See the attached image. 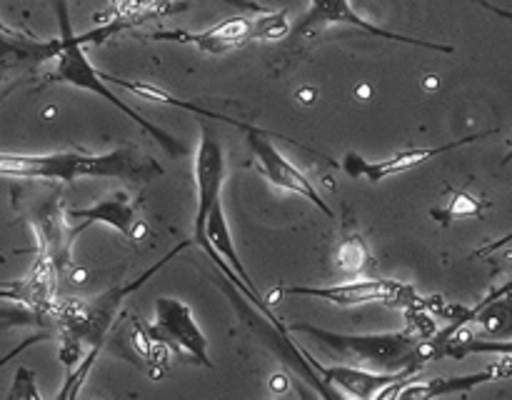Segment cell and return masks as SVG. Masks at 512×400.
Listing matches in <instances>:
<instances>
[{
  "mask_svg": "<svg viewBox=\"0 0 512 400\" xmlns=\"http://www.w3.org/2000/svg\"><path fill=\"white\" fill-rule=\"evenodd\" d=\"M0 173L5 178L28 180H58L73 183L78 178H120L133 183H150L163 175L158 160L143 150L125 145L110 153H83V150H60V153H3Z\"/></svg>",
  "mask_w": 512,
  "mask_h": 400,
  "instance_id": "1",
  "label": "cell"
},
{
  "mask_svg": "<svg viewBox=\"0 0 512 400\" xmlns=\"http://www.w3.org/2000/svg\"><path fill=\"white\" fill-rule=\"evenodd\" d=\"M55 8H58V20H60V38L53 40V43H45L43 48H40V55H53L55 58L53 80H58V83H65V85H73V88H80V90H90V93L108 100L115 110H120L125 118H130L135 125H140V128H143L155 143H160V148H163L168 155H173V158H180V155L188 153L185 143H180L175 135H170L168 130L155 125L153 120L143 118V115H140L138 110L130 108V105H125L123 100H120V95H115L113 90L105 85L103 73L95 70V65L90 63L88 55H85V48H83L85 40L95 38V35H103L105 38V35H110L113 30H118V25H110V28L98 30V33L75 35L73 28H70V15H68V5H65V0H58Z\"/></svg>",
  "mask_w": 512,
  "mask_h": 400,
  "instance_id": "2",
  "label": "cell"
},
{
  "mask_svg": "<svg viewBox=\"0 0 512 400\" xmlns=\"http://www.w3.org/2000/svg\"><path fill=\"white\" fill-rule=\"evenodd\" d=\"M290 333L310 335L325 345L333 353L343 358L363 360L378 370H403V368H423L425 360V340L405 325L403 330H390V333H335V330L320 328L313 323H288Z\"/></svg>",
  "mask_w": 512,
  "mask_h": 400,
  "instance_id": "3",
  "label": "cell"
},
{
  "mask_svg": "<svg viewBox=\"0 0 512 400\" xmlns=\"http://www.w3.org/2000/svg\"><path fill=\"white\" fill-rule=\"evenodd\" d=\"M188 245H190L188 240H185V243H180L178 248L170 250V253L165 255V258H160L158 263L153 265V268L145 270V273L140 275V278H135L133 283L113 285V288H110V290L100 293L98 298L85 300V320H88V338H85V343L90 345V350H88V355H85V358L80 360L78 368H75L73 373L68 375V380H65L63 390H60V393H58V400L60 398H75V395H78L80 385H83V380L88 378L90 368H93L95 358H98L100 348H103L105 338H108L110 328H113L115 318H118V310H120V305H123V300L128 298L130 293H135V290H138V288H143V285L148 283V280L153 278V275L158 273L160 268H165V265H168L170 260L175 258V255L183 253V250L188 248Z\"/></svg>",
  "mask_w": 512,
  "mask_h": 400,
  "instance_id": "4",
  "label": "cell"
},
{
  "mask_svg": "<svg viewBox=\"0 0 512 400\" xmlns=\"http://www.w3.org/2000/svg\"><path fill=\"white\" fill-rule=\"evenodd\" d=\"M280 295H300V298H315L328 300V303L340 305V308H353V305H368V303H383L390 308H415V305H425L428 308V298L418 293L410 283L395 278H355L345 280V283L335 285H288L280 290Z\"/></svg>",
  "mask_w": 512,
  "mask_h": 400,
  "instance_id": "5",
  "label": "cell"
},
{
  "mask_svg": "<svg viewBox=\"0 0 512 400\" xmlns=\"http://www.w3.org/2000/svg\"><path fill=\"white\" fill-rule=\"evenodd\" d=\"M330 25H350V28L363 30V33L375 35V38L393 40V43H405V45H413V48H428V50H435V53H455L453 45L410 38V35L393 33V30L370 23V20H365L363 15L353 8L350 0H310L303 18H300L298 23L293 25V30H290V40H303L308 38V35L318 33V30L330 28Z\"/></svg>",
  "mask_w": 512,
  "mask_h": 400,
  "instance_id": "6",
  "label": "cell"
},
{
  "mask_svg": "<svg viewBox=\"0 0 512 400\" xmlns=\"http://www.w3.org/2000/svg\"><path fill=\"white\" fill-rule=\"evenodd\" d=\"M498 130H485V133L468 135V138L450 140V143L433 145V148H405L398 150V153L388 155V158L380 160H368L360 153H345V158L340 160V168H343L345 175H350L353 180H368V183H383L385 178H393V175L408 173V170L420 168V165L430 163V160L440 158L445 153H453V150L465 148V145H473L478 140L490 138Z\"/></svg>",
  "mask_w": 512,
  "mask_h": 400,
  "instance_id": "7",
  "label": "cell"
},
{
  "mask_svg": "<svg viewBox=\"0 0 512 400\" xmlns=\"http://www.w3.org/2000/svg\"><path fill=\"white\" fill-rule=\"evenodd\" d=\"M245 138H248L250 153H253L255 163H258V170L275 185V188L300 195V198L308 200L313 208H318L325 218H335L333 208L325 203L313 180H310L298 165H293V160L285 158V155L275 148L273 140H270V133H265L263 128H255L250 130V133H245Z\"/></svg>",
  "mask_w": 512,
  "mask_h": 400,
  "instance_id": "8",
  "label": "cell"
},
{
  "mask_svg": "<svg viewBox=\"0 0 512 400\" xmlns=\"http://www.w3.org/2000/svg\"><path fill=\"white\" fill-rule=\"evenodd\" d=\"M150 328L173 348V353L185 355L205 368H215L208 353V338L200 330L188 303L178 298H158L155 300V323Z\"/></svg>",
  "mask_w": 512,
  "mask_h": 400,
  "instance_id": "9",
  "label": "cell"
},
{
  "mask_svg": "<svg viewBox=\"0 0 512 400\" xmlns=\"http://www.w3.org/2000/svg\"><path fill=\"white\" fill-rule=\"evenodd\" d=\"M313 368L323 375L325 383L330 388L338 390L340 395H348V398H360V400H373L380 398L388 388L398 383H408L420 368H403V370H368L358 368V365H320L315 363L313 355H308Z\"/></svg>",
  "mask_w": 512,
  "mask_h": 400,
  "instance_id": "10",
  "label": "cell"
},
{
  "mask_svg": "<svg viewBox=\"0 0 512 400\" xmlns=\"http://www.w3.org/2000/svg\"><path fill=\"white\" fill-rule=\"evenodd\" d=\"M255 38V20H250L248 15H235V18L223 20V23L213 25L208 30H158V33H150L148 40H170V43H183V45H195V48L205 50V53H228V50L240 48L248 40Z\"/></svg>",
  "mask_w": 512,
  "mask_h": 400,
  "instance_id": "11",
  "label": "cell"
},
{
  "mask_svg": "<svg viewBox=\"0 0 512 400\" xmlns=\"http://www.w3.org/2000/svg\"><path fill=\"white\" fill-rule=\"evenodd\" d=\"M68 220H75L78 230H85L93 223L110 225L128 240H140L145 235V223L138 218V205L123 190L88 205V208L68 210Z\"/></svg>",
  "mask_w": 512,
  "mask_h": 400,
  "instance_id": "12",
  "label": "cell"
},
{
  "mask_svg": "<svg viewBox=\"0 0 512 400\" xmlns=\"http://www.w3.org/2000/svg\"><path fill=\"white\" fill-rule=\"evenodd\" d=\"M103 78L110 80V83H113V85H118V88L128 90V93L138 95V98L150 100V103H165V105H173V108L190 110V113L200 115V118H205V120H220V123L233 125L235 130H243V133H250V130L258 128V125L245 123V120H235V118H230V115H223V113H215V110L203 108V105L190 103V100L175 98V95H170L168 90L158 88V85H153V83H143V80H125V78H118V75H110V73H103Z\"/></svg>",
  "mask_w": 512,
  "mask_h": 400,
  "instance_id": "13",
  "label": "cell"
},
{
  "mask_svg": "<svg viewBox=\"0 0 512 400\" xmlns=\"http://www.w3.org/2000/svg\"><path fill=\"white\" fill-rule=\"evenodd\" d=\"M470 323L478 325V333L485 338L512 340V290L510 293L488 298L470 308Z\"/></svg>",
  "mask_w": 512,
  "mask_h": 400,
  "instance_id": "14",
  "label": "cell"
},
{
  "mask_svg": "<svg viewBox=\"0 0 512 400\" xmlns=\"http://www.w3.org/2000/svg\"><path fill=\"white\" fill-rule=\"evenodd\" d=\"M485 205H488V203H480V200L473 198V195L455 193L448 208H445V210L433 208V210H430V215H433V218L438 220L440 225H448V223H453V220L473 218V215H480L485 210Z\"/></svg>",
  "mask_w": 512,
  "mask_h": 400,
  "instance_id": "15",
  "label": "cell"
},
{
  "mask_svg": "<svg viewBox=\"0 0 512 400\" xmlns=\"http://www.w3.org/2000/svg\"><path fill=\"white\" fill-rule=\"evenodd\" d=\"M293 25L288 23V10H280V13H260V18H255V38L258 40H280L285 35H290Z\"/></svg>",
  "mask_w": 512,
  "mask_h": 400,
  "instance_id": "16",
  "label": "cell"
},
{
  "mask_svg": "<svg viewBox=\"0 0 512 400\" xmlns=\"http://www.w3.org/2000/svg\"><path fill=\"white\" fill-rule=\"evenodd\" d=\"M368 258H370L368 248H365L363 238H358V235L350 240H345L343 248H340V253H338V263L343 265L345 270H355V273L368 265Z\"/></svg>",
  "mask_w": 512,
  "mask_h": 400,
  "instance_id": "17",
  "label": "cell"
},
{
  "mask_svg": "<svg viewBox=\"0 0 512 400\" xmlns=\"http://www.w3.org/2000/svg\"><path fill=\"white\" fill-rule=\"evenodd\" d=\"M8 398H30L40 400V393L35 390V373L28 368H18L13 380V390H10Z\"/></svg>",
  "mask_w": 512,
  "mask_h": 400,
  "instance_id": "18",
  "label": "cell"
},
{
  "mask_svg": "<svg viewBox=\"0 0 512 400\" xmlns=\"http://www.w3.org/2000/svg\"><path fill=\"white\" fill-rule=\"evenodd\" d=\"M475 3H478V5H483L485 10H490V13L500 15V18H510V20H512V13H510V10H503V8H498V5H490L488 0H475ZM510 163H512V148L508 150V153L503 155V160H500V168H505V165H510Z\"/></svg>",
  "mask_w": 512,
  "mask_h": 400,
  "instance_id": "19",
  "label": "cell"
},
{
  "mask_svg": "<svg viewBox=\"0 0 512 400\" xmlns=\"http://www.w3.org/2000/svg\"><path fill=\"white\" fill-rule=\"evenodd\" d=\"M512 243V230L510 233H505L503 238H498V240H490V243H485L483 248H478L473 253V258H480V255H490V253H495V250H500V248H505V245H510Z\"/></svg>",
  "mask_w": 512,
  "mask_h": 400,
  "instance_id": "20",
  "label": "cell"
},
{
  "mask_svg": "<svg viewBox=\"0 0 512 400\" xmlns=\"http://www.w3.org/2000/svg\"><path fill=\"white\" fill-rule=\"evenodd\" d=\"M273 388L283 393V390L288 388V378H285V375H273Z\"/></svg>",
  "mask_w": 512,
  "mask_h": 400,
  "instance_id": "21",
  "label": "cell"
}]
</instances>
